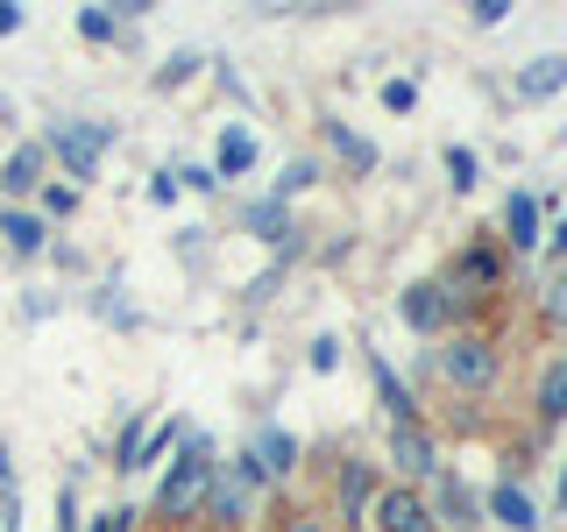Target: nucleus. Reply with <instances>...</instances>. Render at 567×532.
<instances>
[{"label": "nucleus", "instance_id": "7", "mask_svg": "<svg viewBox=\"0 0 567 532\" xmlns=\"http://www.w3.org/2000/svg\"><path fill=\"white\" fill-rule=\"evenodd\" d=\"M560 85H567V58H532L518 71V93L525 100H546V93H560Z\"/></svg>", "mask_w": 567, "mask_h": 532}, {"label": "nucleus", "instance_id": "22", "mask_svg": "<svg viewBox=\"0 0 567 532\" xmlns=\"http://www.w3.org/2000/svg\"><path fill=\"white\" fill-rule=\"evenodd\" d=\"M447 171H454V185L468 192L475 185V150H447Z\"/></svg>", "mask_w": 567, "mask_h": 532}, {"label": "nucleus", "instance_id": "9", "mask_svg": "<svg viewBox=\"0 0 567 532\" xmlns=\"http://www.w3.org/2000/svg\"><path fill=\"white\" fill-rule=\"evenodd\" d=\"M433 504H440V525H454V532L475 525V504H468V490H461V483H440Z\"/></svg>", "mask_w": 567, "mask_h": 532}, {"label": "nucleus", "instance_id": "24", "mask_svg": "<svg viewBox=\"0 0 567 532\" xmlns=\"http://www.w3.org/2000/svg\"><path fill=\"white\" fill-rule=\"evenodd\" d=\"M22 29V8H8V0H0V35H14Z\"/></svg>", "mask_w": 567, "mask_h": 532}, {"label": "nucleus", "instance_id": "18", "mask_svg": "<svg viewBox=\"0 0 567 532\" xmlns=\"http://www.w3.org/2000/svg\"><path fill=\"white\" fill-rule=\"evenodd\" d=\"M496 277V263L489 256H468V263H461V277H454V291H475V284H489Z\"/></svg>", "mask_w": 567, "mask_h": 532}, {"label": "nucleus", "instance_id": "27", "mask_svg": "<svg viewBox=\"0 0 567 532\" xmlns=\"http://www.w3.org/2000/svg\"><path fill=\"white\" fill-rule=\"evenodd\" d=\"M114 525H121V511H114V519H100V525H93V532H114Z\"/></svg>", "mask_w": 567, "mask_h": 532}, {"label": "nucleus", "instance_id": "23", "mask_svg": "<svg viewBox=\"0 0 567 532\" xmlns=\"http://www.w3.org/2000/svg\"><path fill=\"white\" fill-rule=\"evenodd\" d=\"M0 532H14V490L0 483Z\"/></svg>", "mask_w": 567, "mask_h": 532}, {"label": "nucleus", "instance_id": "15", "mask_svg": "<svg viewBox=\"0 0 567 532\" xmlns=\"http://www.w3.org/2000/svg\"><path fill=\"white\" fill-rule=\"evenodd\" d=\"M256 164V142H248L241 129H227V142H220V171H248Z\"/></svg>", "mask_w": 567, "mask_h": 532}, {"label": "nucleus", "instance_id": "28", "mask_svg": "<svg viewBox=\"0 0 567 532\" xmlns=\"http://www.w3.org/2000/svg\"><path fill=\"white\" fill-rule=\"evenodd\" d=\"M291 532H319V519H298V525H291Z\"/></svg>", "mask_w": 567, "mask_h": 532}, {"label": "nucleus", "instance_id": "4", "mask_svg": "<svg viewBox=\"0 0 567 532\" xmlns=\"http://www.w3.org/2000/svg\"><path fill=\"white\" fill-rule=\"evenodd\" d=\"M369 511H377V532H433L425 504H419V497H404V490H383Z\"/></svg>", "mask_w": 567, "mask_h": 532}, {"label": "nucleus", "instance_id": "13", "mask_svg": "<svg viewBox=\"0 0 567 532\" xmlns=\"http://www.w3.org/2000/svg\"><path fill=\"white\" fill-rule=\"evenodd\" d=\"M284 469H291V440H284V433H262L256 440V475H284Z\"/></svg>", "mask_w": 567, "mask_h": 532}, {"label": "nucleus", "instance_id": "1", "mask_svg": "<svg viewBox=\"0 0 567 532\" xmlns=\"http://www.w3.org/2000/svg\"><path fill=\"white\" fill-rule=\"evenodd\" d=\"M213 497V461H206V448H192L177 469L164 475V490H156V504H164V519H192Z\"/></svg>", "mask_w": 567, "mask_h": 532}, {"label": "nucleus", "instance_id": "6", "mask_svg": "<svg viewBox=\"0 0 567 532\" xmlns=\"http://www.w3.org/2000/svg\"><path fill=\"white\" fill-rule=\"evenodd\" d=\"M390 454H398V469H433V440H425L412 419L390 426Z\"/></svg>", "mask_w": 567, "mask_h": 532}, {"label": "nucleus", "instance_id": "25", "mask_svg": "<svg viewBox=\"0 0 567 532\" xmlns=\"http://www.w3.org/2000/svg\"><path fill=\"white\" fill-rule=\"evenodd\" d=\"M554 313H567V277H560V284H554Z\"/></svg>", "mask_w": 567, "mask_h": 532}, {"label": "nucleus", "instance_id": "8", "mask_svg": "<svg viewBox=\"0 0 567 532\" xmlns=\"http://www.w3.org/2000/svg\"><path fill=\"white\" fill-rule=\"evenodd\" d=\"M35 177H43V150H35V142H22V150L8 156V171H0V185H8V192H29Z\"/></svg>", "mask_w": 567, "mask_h": 532}, {"label": "nucleus", "instance_id": "19", "mask_svg": "<svg viewBox=\"0 0 567 532\" xmlns=\"http://www.w3.org/2000/svg\"><path fill=\"white\" fill-rule=\"evenodd\" d=\"M79 29H85V43H106V35H114V14H106V8H85Z\"/></svg>", "mask_w": 567, "mask_h": 532}, {"label": "nucleus", "instance_id": "10", "mask_svg": "<svg viewBox=\"0 0 567 532\" xmlns=\"http://www.w3.org/2000/svg\"><path fill=\"white\" fill-rule=\"evenodd\" d=\"M504 227H511V242H518V248H532V242H539V206L518 192V200L504 206Z\"/></svg>", "mask_w": 567, "mask_h": 532}, {"label": "nucleus", "instance_id": "2", "mask_svg": "<svg viewBox=\"0 0 567 532\" xmlns=\"http://www.w3.org/2000/svg\"><path fill=\"white\" fill-rule=\"evenodd\" d=\"M106 121H58V135H50V150L71 164V177H93V164H100V150H106Z\"/></svg>", "mask_w": 567, "mask_h": 532}, {"label": "nucleus", "instance_id": "17", "mask_svg": "<svg viewBox=\"0 0 567 532\" xmlns=\"http://www.w3.org/2000/svg\"><path fill=\"white\" fill-rule=\"evenodd\" d=\"M377 383H383V405H390V426H398V419H412V398H404V383L398 377H390V369L377 362Z\"/></svg>", "mask_w": 567, "mask_h": 532}, {"label": "nucleus", "instance_id": "26", "mask_svg": "<svg viewBox=\"0 0 567 532\" xmlns=\"http://www.w3.org/2000/svg\"><path fill=\"white\" fill-rule=\"evenodd\" d=\"M554 242H560V256H567V221H560V227H554Z\"/></svg>", "mask_w": 567, "mask_h": 532}, {"label": "nucleus", "instance_id": "3", "mask_svg": "<svg viewBox=\"0 0 567 532\" xmlns=\"http://www.w3.org/2000/svg\"><path fill=\"white\" fill-rule=\"evenodd\" d=\"M440 369H447V383H461V390H483V383H496V348L468 334V341H454L440 355Z\"/></svg>", "mask_w": 567, "mask_h": 532}, {"label": "nucleus", "instance_id": "21", "mask_svg": "<svg viewBox=\"0 0 567 532\" xmlns=\"http://www.w3.org/2000/svg\"><path fill=\"white\" fill-rule=\"evenodd\" d=\"M192 64H199L192 50H185V58H171L164 71H156V85H164V93H171V85H185V79H192Z\"/></svg>", "mask_w": 567, "mask_h": 532}, {"label": "nucleus", "instance_id": "12", "mask_svg": "<svg viewBox=\"0 0 567 532\" xmlns=\"http://www.w3.org/2000/svg\"><path fill=\"white\" fill-rule=\"evenodd\" d=\"M0 235H8V248H22V256H35V248H43V227H35L29 213H0Z\"/></svg>", "mask_w": 567, "mask_h": 532}, {"label": "nucleus", "instance_id": "5", "mask_svg": "<svg viewBox=\"0 0 567 532\" xmlns=\"http://www.w3.org/2000/svg\"><path fill=\"white\" fill-rule=\"evenodd\" d=\"M404 319H412L419 334H433L440 319H447V291H440V284H412V291H404Z\"/></svg>", "mask_w": 567, "mask_h": 532}, {"label": "nucleus", "instance_id": "14", "mask_svg": "<svg viewBox=\"0 0 567 532\" xmlns=\"http://www.w3.org/2000/svg\"><path fill=\"white\" fill-rule=\"evenodd\" d=\"M333 150H341V156H348L354 171H369V164H377V150H369V142L354 135V129H341V121H333Z\"/></svg>", "mask_w": 567, "mask_h": 532}, {"label": "nucleus", "instance_id": "29", "mask_svg": "<svg viewBox=\"0 0 567 532\" xmlns=\"http://www.w3.org/2000/svg\"><path fill=\"white\" fill-rule=\"evenodd\" d=\"M560 497H567V475H560Z\"/></svg>", "mask_w": 567, "mask_h": 532}, {"label": "nucleus", "instance_id": "20", "mask_svg": "<svg viewBox=\"0 0 567 532\" xmlns=\"http://www.w3.org/2000/svg\"><path fill=\"white\" fill-rule=\"evenodd\" d=\"M412 100H419V85H412V79H390V85H383V106H390V114H404Z\"/></svg>", "mask_w": 567, "mask_h": 532}, {"label": "nucleus", "instance_id": "16", "mask_svg": "<svg viewBox=\"0 0 567 532\" xmlns=\"http://www.w3.org/2000/svg\"><path fill=\"white\" fill-rule=\"evenodd\" d=\"M539 412H546V419H567V362L554 369V377H546V390H539Z\"/></svg>", "mask_w": 567, "mask_h": 532}, {"label": "nucleus", "instance_id": "11", "mask_svg": "<svg viewBox=\"0 0 567 532\" xmlns=\"http://www.w3.org/2000/svg\"><path fill=\"white\" fill-rule=\"evenodd\" d=\"M489 511H496V519H504L511 532H532V525H539V519H532V504H525V490H511V483L489 497Z\"/></svg>", "mask_w": 567, "mask_h": 532}]
</instances>
